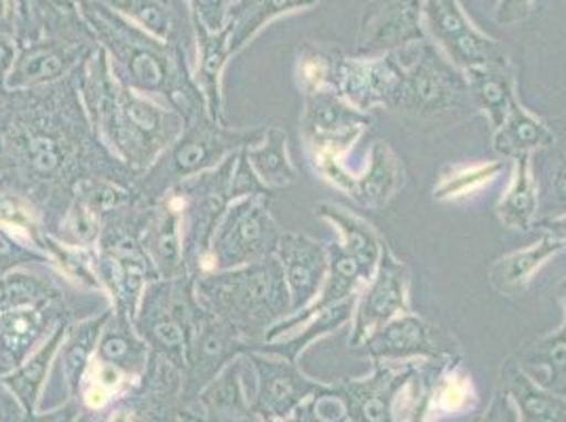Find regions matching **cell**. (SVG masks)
Masks as SVG:
<instances>
[{"instance_id": "1", "label": "cell", "mask_w": 566, "mask_h": 422, "mask_svg": "<svg viewBox=\"0 0 566 422\" xmlns=\"http://www.w3.org/2000/svg\"><path fill=\"white\" fill-rule=\"evenodd\" d=\"M400 60L403 81L387 110L401 123L417 131H436L457 125L475 110L465 72L436 45L423 41Z\"/></svg>"}, {"instance_id": "2", "label": "cell", "mask_w": 566, "mask_h": 422, "mask_svg": "<svg viewBox=\"0 0 566 422\" xmlns=\"http://www.w3.org/2000/svg\"><path fill=\"white\" fill-rule=\"evenodd\" d=\"M76 9L115 71L142 92L174 94L180 74V48L167 45L123 18L104 0H78Z\"/></svg>"}, {"instance_id": "3", "label": "cell", "mask_w": 566, "mask_h": 422, "mask_svg": "<svg viewBox=\"0 0 566 422\" xmlns=\"http://www.w3.org/2000/svg\"><path fill=\"white\" fill-rule=\"evenodd\" d=\"M199 289L218 319L252 338L264 334L283 315H292L282 262L275 256L206 277Z\"/></svg>"}, {"instance_id": "4", "label": "cell", "mask_w": 566, "mask_h": 422, "mask_svg": "<svg viewBox=\"0 0 566 422\" xmlns=\"http://www.w3.org/2000/svg\"><path fill=\"white\" fill-rule=\"evenodd\" d=\"M427 32L459 71L507 64L505 51L468 20L459 0H424Z\"/></svg>"}, {"instance_id": "5", "label": "cell", "mask_w": 566, "mask_h": 422, "mask_svg": "<svg viewBox=\"0 0 566 422\" xmlns=\"http://www.w3.org/2000/svg\"><path fill=\"white\" fill-rule=\"evenodd\" d=\"M368 113L354 108L338 92L305 94L303 136L313 157L343 159L370 127Z\"/></svg>"}, {"instance_id": "6", "label": "cell", "mask_w": 566, "mask_h": 422, "mask_svg": "<svg viewBox=\"0 0 566 422\" xmlns=\"http://www.w3.org/2000/svg\"><path fill=\"white\" fill-rule=\"evenodd\" d=\"M245 357L256 370L252 408L260 422L290 421L303 403L326 391V384L307 378L285 357H266L259 351H250Z\"/></svg>"}, {"instance_id": "7", "label": "cell", "mask_w": 566, "mask_h": 422, "mask_svg": "<svg viewBox=\"0 0 566 422\" xmlns=\"http://www.w3.org/2000/svg\"><path fill=\"white\" fill-rule=\"evenodd\" d=\"M352 347H359L375 329L410 313V273L382 243L377 271L364 285L354 310Z\"/></svg>"}, {"instance_id": "8", "label": "cell", "mask_w": 566, "mask_h": 422, "mask_svg": "<svg viewBox=\"0 0 566 422\" xmlns=\"http://www.w3.org/2000/svg\"><path fill=\"white\" fill-rule=\"evenodd\" d=\"M283 231L256 199L243 201L229 211L227 222L213 243L218 268H235L273 256Z\"/></svg>"}, {"instance_id": "9", "label": "cell", "mask_w": 566, "mask_h": 422, "mask_svg": "<svg viewBox=\"0 0 566 422\" xmlns=\"http://www.w3.org/2000/svg\"><path fill=\"white\" fill-rule=\"evenodd\" d=\"M424 0H373L361 18L355 57H380L427 41Z\"/></svg>"}, {"instance_id": "10", "label": "cell", "mask_w": 566, "mask_h": 422, "mask_svg": "<svg viewBox=\"0 0 566 422\" xmlns=\"http://www.w3.org/2000/svg\"><path fill=\"white\" fill-rule=\"evenodd\" d=\"M417 372L410 361H375V372L364 380H345L334 387L343 401V422H398V399Z\"/></svg>"}, {"instance_id": "11", "label": "cell", "mask_w": 566, "mask_h": 422, "mask_svg": "<svg viewBox=\"0 0 566 422\" xmlns=\"http://www.w3.org/2000/svg\"><path fill=\"white\" fill-rule=\"evenodd\" d=\"M368 159L370 161L361 171H349L343 165V159L313 157L315 167L331 184L347 192L361 208L378 210L385 208L400 188V161L394 150L382 141H375Z\"/></svg>"}, {"instance_id": "12", "label": "cell", "mask_w": 566, "mask_h": 422, "mask_svg": "<svg viewBox=\"0 0 566 422\" xmlns=\"http://www.w3.org/2000/svg\"><path fill=\"white\" fill-rule=\"evenodd\" d=\"M266 129H260L254 134H227L210 125L195 127L167 152L164 163L157 165L150 171V176L146 178V190L150 188V192L159 194L164 187H169L171 182L216 163L224 152L233 150L237 146L260 144Z\"/></svg>"}, {"instance_id": "13", "label": "cell", "mask_w": 566, "mask_h": 422, "mask_svg": "<svg viewBox=\"0 0 566 422\" xmlns=\"http://www.w3.org/2000/svg\"><path fill=\"white\" fill-rule=\"evenodd\" d=\"M357 351L375 361H436L459 355L454 340L444 336L442 329L433 328L423 317H417L412 310L375 329Z\"/></svg>"}, {"instance_id": "14", "label": "cell", "mask_w": 566, "mask_h": 422, "mask_svg": "<svg viewBox=\"0 0 566 422\" xmlns=\"http://www.w3.org/2000/svg\"><path fill=\"white\" fill-rule=\"evenodd\" d=\"M403 64L398 53L380 57H345L338 81V94L354 108L368 113L377 106L389 108L400 92Z\"/></svg>"}, {"instance_id": "15", "label": "cell", "mask_w": 566, "mask_h": 422, "mask_svg": "<svg viewBox=\"0 0 566 422\" xmlns=\"http://www.w3.org/2000/svg\"><path fill=\"white\" fill-rule=\"evenodd\" d=\"M245 351L239 329L222 319H210L208 324L192 329L187 352V382L182 398L189 403L197 398L216 376L220 374L239 352Z\"/></svg>"}, {"instance_id": "16", "label": "cell", "mask_w": 566, "mask_h": 422, "mask_svg": "<svg viewBox=\"0 0 566 422\" xmlns=\"http://www.w3.org/2000/svg\"><path fill=\"white\" fill-rule=\"evenodd\" d=\"M275 254L282 262L292 313H298L319 296L328 279V247L307 235L283 233Z\"/></svg>"}, {"instance_id": "17", "label": "cell", "mask_w": 566, "mask_h": 422, "mask_svg": "<svg viewBox=\"0 0 566 422\" xmlns=\"http://www.w3.org/2000/svg\"><path fill=\"white\" fill-rule=\"evenodd\" d=\"M501 391L512 399L518 422H566V398L543 389L514 359L501 368Z\"/></svg>"}, {"instance_id": "18", "label": "cell", "mask_w": 566, "mask_h": 422, "mask_svg": "<svg viewBox=\"0 0 566 422\" xmlns=\"http://www.w3.org/2000/svg\"><path fill=\"white\" fill-rule=\"evenodd\" d=\"M565 250L566 241L545 233L537 243L496 260L489 268V282L503 296H520L531 285L535 273L542 271L543 264Z\"/></svg>"}, {"instance_id": "19", "label": "cell", "mask_w": 566, "mask_h": 422, "mask_svg": "<svg viewBox=\"0 0 566 422\" xmlns=\"http://www.w3.org/2000/svg\"><path fill=\"white\" fill-rule=\"evenodd\" d=\"M48 326L41 305L9 306L0 313V374H9L24 363Z\"/></svg>"}, {"instance_id": "20", "label": "cell", "mask_w": 566, "mask_h": 422, "mask_svg": "<svg viewBox=\"0 0 566 422\" xmlns=\"http://www.w3.org/2000/svg\"><path fill=\"white\" fill-rule=\"evenodd\" d=\"M195 401L203 410V422H256L259 419L241 387V359H235V363L231 361Z\"/></svg>"}, {"instance_id": "21", "label": "cell", "mask_w": 566, "mask_h": 422, "mask_svg": "<svg viewBox=\"0 0 566 422\" xmlns=\"http://www.w3.org/2000/svg\"><path fill=\"white\" fill-rule=\"evenodd\" d=\"M319 2L322 0H237L229 24L222 30L229 55L254 39L271 20L290 11L311 9Z\"/></svg>"}, {"instance_id": "22", "label": "cell", "mask_w": 566, "mask_h": 422, "mask_svg": "<svg viewBox=\"0 0 566 422\" xmlns=\"http://www.w3.org/2000/svg\"><path fill=\"white\" fill-rule=\"evenodd\" d=\"M512 359L543 389L558 393L566 384V310L560 329L526 342Z\"/></svg>"}, {"instance_id": "23", "label": "cell", "mask_w": 566, "mask_h": 422, "mask_svg": "<svg viewBox=\"0 0 566 422\" xmlns=\"http://www.w3.org/2000/svg\"><path fill=\"white\" fill-rule=\"evenodd\" d=\"M317 213L322 218H326L336 229V233L340 236L338 239L340 247L361 266L364 275L370 282L377 271L380 252H382V243L375 233V229L368 222H364L361 218H357L354 213H349L334 203H319Z\"/></svg>"}, {"instance_id": "24", "label": "cell", "mask_w": 566, "mask_h": 422, "mask_svg": "<svg viewBox=\"0 0 566 422\" xmlns=\"http://www.w3.org/2000/svg\"><path fill=\"white\" fill-rule=\"evenodd\" d=\"M468 87L472 95L473 108L486 115L491 125L499 129L507 117V110L514 95V72L510 62L507 64H495V66H482L465 72Z\"/></svg>"}, {"instance_id": "25", "label": "cell", "mask_w": 566, "mask_h": 422, "mask_svg": "<svg viewBox=\"0 0 566 422\" xmlns=\"http://www.w3.org/2000/svg\"><path fill=\"white\" fill-rule=\"evenodd\" d=\"M533 155H520L514 161V178L505 197L496 205L503 226L512 231H531L539 211V187L533 173Z\"/></svg>"}, {"instance_id": "26", "label": "cell", "mask_w": 566, "mask_h": 422, "mask_svg": "<svg viewBox=\"0 0 566 422\" xmlns=\"http://www.w3.org/2000/svg\"><path fill=\"white\" fill-rule=\"evenodd\" d=\"M66 334H69L66 326H60L53 331V336L49 338L48 342L34 352L30 359H25L18 370L0 378L2 387L13 395V399L18 401V405L24 412H36V401H39L43 384L48 380L51 361L60 349V345L64 342Z\"/></svg>"}, {"instance_id": "27", "label": "cell", "mask_w": 566, "mask_h": 422, "mask_svg": "<svg viewBox=\"0 0 566 422\" xmlns=\"http://www.w3.org/2000/svg\"><path fill=\"white\" fill-rule=\"evenodd\" d=\"M132 24L138 25L150 36L167 45L180 48L182 15L176 0H104Z\"/></svg>"}, {"instance_id": "28", "label": "cell", "mask_w": 566, "mask_h": 422, "mask_svg": "<svg viewBox=\"0 0 566 422\" xmlns=\"http://www.w3.org/2000/svg\"><path fill=\"white\" fill-rule=\"evenodd\" d=\"M554 144V134L549 127L528 115L518 99L512 102L503 125L495 129V150L503 159H516L520 155H533Z\"/></svg>"}, {"instance_id": "29", "label": "cell", "mask_w": 566, "mask_h": 422, "mask_svg": "<svg viewBox=\"0 0 566 422\" xmlns=\"http://www.w3.org/2000/svg\"><path fill=\"white\" fill-rule=\"evenodd\" d=\"M510 167V161H489V163H463L447 167L438 184L433 188V199L438 201H465L478 197L482 190L496 182Z\"/></svg>"}, {"instance_id": "30", "label": "cell", "mask_w": 566, "mask_h": 422, "mask_svg": "<svg viewBox=\"0 0 566 422\" xmlns=\"http://www.w3.org/2000/svg\"><path fill=\"white\" fill-rule=\"evenodd\" d=\"M97 361L117 368L125 376L138 378L148 368V349L140 342L120 315L117 328L106 329L97 342Z\"/></svg>"}, {"instance_id": "31", "label": "cell", "mask_w": 566, "mask_h": 422, "mask_svg": "<svg viewBox=\"0 0 566 422\" xmlns=\"http://www.w3.org/2000/svg\"><path fill=\"white\" fill-rule=\"evenodd\" d=\"M108 315H102L99 319H92L76 329H72L66 342H62V359H60V370L64 376V384L71 398H78L83 378L90 368V357L94 347H97V338L102 334V326L106 324Z\"/></svg>"}, {"instance_id": "32", "label": "cell", "mask_w": 566, "mask_h": 422, "mask_svg": "<svg viewBox=\"0 0 566 422\" xmlns=\"http://www.w3.org/2000/svg\"><path fill=\"white\" fill-rule=\"evenodd\" d=\"M248 163L259 176L264 187H285L296 182V169L290 163L285 134L277 127H271L256 148L245 152Z\"/></svg>"}, {"instance_id": "33", "label": "cell", "mask_w": 566, "mask_h": 422, "mask_svg": "<svg viewBox=\"0 0 566 422\" xmlns=\"http://www.w3.org/2000/svg\"><path fill=\"white\" fill-rule=\"evenodd\" d=\"M345 57L331 49L313 48L307 45L298 55V78L305 94L315 92H338L340 68Z\"/></svg>"}, {"instance_id": "34", "label": "cell", "mask_w": 566, "mask_h": 422, "mask_svg": "<svg viewBox=\"0 0 566 422\" xmlns=\"http://www.w3.org/2000/svg\"><path fill=\"white\" fill-rule=\"evenodd\" d=\"M148 250L167 277H174L182 268V247L178 235V213L167 208L148 233Z\"/></svg>"}, {"instance_id": "35", "label": "cell", "mask_w": 566, "mask_h": 422, "mask_svg": "<svg viewBox=\"0 0 566 422\" xmlns=\"http://www.w3.org/2000/svg\"><path fill=\"white\" fill-rule=\"evenodd\" d=\"M24 157L34 173L53 176L66 161V146L49 131H34L24 140Z\"/></svg>"}, {"instance_id": "36", "label": "cell", "mask_w": 566, "mask_h": 422, "mask_svg": "<svg viewBox=\"0 0 566 422\" xmlns=\"http://www.w3.org/2000/svg\"><path fill=\"white\" fill-rule=\"evenodd\" d=\"M237 0H189L192 24L199 32L220 34L227 24Z\"/></svg>"}, {"instance_id": "37", "label": "cell", "mask_w": 566, "mask_h": 422, "mask_svg": "<svg viewBox=\"0 0 566 422\" xmlns=\"http://www.w3.org/2000/svg\"><path fill=\"white\" fill-rule=\"evenodd\" d=\"M78 419V408L76 403H66L53 412L48 414H39V412H24L18 401L11 405L9 414L4 422H76Z\"/></svg>"}, {"instance_id": "38", "label": "cell", "mask_w": 566, "mask_h": 422, "mask_svg": "<svg viewBox=\"0 0 566 422\" xmlns=\"http://www.w3.org/2000/svg\"><path fill=\"white\" fill-rule=\"evenodd\" d=\"M478 422H518V412H516L512 399L499 389L491 399L486 412L480 416Z\"/></svg>"}, {"instance_id": "39", "label": "cell", "mask_w": 566, "mask_h": 422, "mask_svg": "<svg viewBox=\"0 0 566 422\" xmlns=\"http://www.w3.org/2000/svg\"><path fill=\"white\" fill-rule=\"evenodd\" d=\"M533 0H499L496 4V22L499 24H516L524 20L531 11Z\"/></svg>"}, {"instance_id": "40", "label": "cell", "mask_w": 566, "mask_h": 422, "mask_svg": "<svg viewBox=\"0 0 566 422\" xmlns=\"http://www.w3.org/2000/svg\"><path fill=\"white\" fill-rule=\"evenodd\" d=\"M552 208H556L554 215L549 218H556V215H565L566 213V161L558 167L556 176H554V182H552Z\"/></svg>"}, {"instance_id": "41", "label": "cell", "mask_w": 566, "mask_h": 422, "mask_svg": "<svg viewBox=\"0 0 566 422\" xmlns=\"http://www.w3.org/2000/svg\"><path fill=\"white\" fill-rule=\"evenodd\" d=\"M18 60V45L11 34L0 32V78L9 74Z\"/></svg>"}, {"instance_id": "42", "label": "cell", "mask_w": 566, "mask_h": 422, "mask_svg": "<svg viewBox=\"0 0 566 422\" xmlns=\"http://www.w3.org/2000/svg\"><path fill=\"white\" fill-rule=\"evenodd\" d=\"M539 226L545 233H552V235L566 241V213L565 215H556V218H545L539 222Z\"/></svg>"}, {"instance_id": "43", "label": "cell", "mask_w": 566, "mask_h": 422, "mask_svg": "<svg viewBox=\"0 0 566 422\" xmlns=\"http://www.w3.org/2000/svg\"><path fill=\"white\" fill-rule=\"evenodd\" d=\"M285 422H328L324 421L315 410H313V405H311V399H308L307 403H303L298 410H296V414L290 419V421Z\"/></svg>"}, {"instance_id": "44", "label": "cell", "mask_w": 566, "mask_h": 422, "mask_svg": "<svg viewBox=\"0 0 566 422\" xmlns=\"http://www.w3.org/2000/svg\"><path fill=\"white\" fill-rule=\"evenodd\" d=\"M13 403H15V399H13V395H11V393L2 387V382H0V422H4Z\"/></svg>"}, {"instance_id": "45", "label": "cell", "mask_w": 566, "mask_h": 422, "mask_svg": "<svg viewBox=\"0 0 566 422\" xmlns=\"http://www.w3.org/2000/svg\"><path fill=\"white\" fill-rule=\"evenodd\" d=\"M558 395H563V398H566V384L565 387H563V389H560V391H558Z\"/></svg>"}, {"instance_id": "46", "label": "cell", "mask_w": 566, "mask_h": 422, "mask_svg": "<svg viewBox=\"0 0 566 422\" xmlns=\"http://www.w3.org/2000/svg\"><path fill=\"white\" fill-rule=\"evenodd\" d=\"M167 422H185V421H176V419H169V421ZM195 422H199V421H195Z\"/></svg>"}, {"instance_id": "47", "label": "cell", "mask_w": 566, "mask_h": 422, "mask_svg": "<svg viewBox=\"0 0 566 422\" xmlns=\"http://www.w3.org/2000/svg\"><path fill=\"white\" fill-rule=\"evenodd\" d=\"M264 422H282V421H264Z\"/></svg>"}, {"instance_id": "48", "label": "cell", "mask_w": 566, "mask_h": 422, "mask_svg": "<svg viewBox=\"0 0 566 422\" xmlns=\"http://www.w3.org/2000/svg\"><path fill=\"white\" fill-rule=\"evenodd\" d=\"M72 2H78V0H72Z\"/></svg>"}]
</instances>
